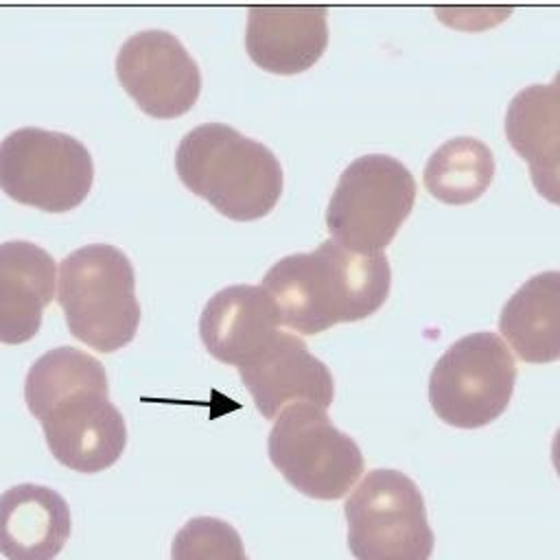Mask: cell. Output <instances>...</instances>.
I'll return each instance as SVG.
<instances>
[{"mask_svg": "<svg viewBox=\"0 0 560 560\" xmlns=\"http://www.w3.org/2000/svg\"><path fill=\"white\" fill-rule=\"evenodd\" d=\"M24 400L52 457L74 472H101L127 446V424L109 400L105 368L92 354L59 346L28 370Z\"/></svg>", "mask_w": 560, "mask_h": 560, "instance_id": "6da1fadb", "label": "cell"}, {"mask_svg": "<svg viewBox=\"0 0 560 560\" xmlns=\"http://www.w3.org/2000/svg\"><path fill=\"white\" fill-rule=\"evenodd\" d=\"M260 287L273 300L282 326L317 335L374 315L389 295L392 269L385 254H357L328 238L313 252L273 262Z\"/></svg>", "mask_w": 560, "mask_h": 560, "instance_id": "7a4b0ae2", "label": "cell"}, {"mask_svg": "<svg viewBox=\"0 0 560 560\" xmlns=\"http://www.w3.org/2000/svg\"><path fill=\"white\" fill-rule=\"evenodd\" d=\"M182 184L234 221L267 217L282 195V166L271 149L223 122H203L177 144Z\"/></svg>", "mask_w": 560, "mask_h": 560, "instance_id": "3957f363", "label": "cell"}, {"mask_svg": "<svg viewBox=\"0 0 560 560\" xmlns=\"http://www.w3.org/2000/svg\"><path fill=\"white\" fill-rule=\"evenodd\" d=\"M57 302L72 337L98 352H116L136 337V273L129 256L114 245L92 243L70 252L59 265Z\"/></svg>", "mask_w": 560, "mask_h": 560, "instance_id": "277c9868", "label": "cell"}, {"mask_svg": "<svg viewBox=\"0 0 560 560\" xmlns=\"http://www.w3.org/2000/svg\"><path fill=\"white\" fill-rule=\"evenodd\" d=\"M416 201L411 171L392 155L368 153L339 175L326 210L335 243L357 254H381L396 236Z\"/></svg>", "mask_w": 560, "mask_h": 560, "instance_id": "5b68a950", "label": "cell"}, {"mask_svg": "<svg viewBox=\"0 0 560 560\" xmlns=\"http://www.w3.org/2000/svg\"><path fill=\"white\" fill-rule=\"evenodd\" d=\"M354 560H429L435 536L416 481L394 468L370 470L343 505Z\"/></svg>", "mask_w": 560, "mask_h": 560, "instance_id": "8992f818", "label": "cell"}, {"mask_svg": "<svg viewBox=\"0 0 560 560\" xmlns=\"http://www.w3.org/2000/svg\"><path fill=\"white\" fill-rule=\"evenodd\" d=\"M516 363L508 343L488 330L470 332L446 348L429 376L435 416L457 429L494 422L510 405Z\"/></svg>", "mask_w": 560, "mask_h": 560, "instance_id": "52a82bcc", "label": "cell"}, {"mask_svg": "<svg viewBox=\"0 0 560 560\" xmlns=\"http://www.w3.org/2000/svg\"><path fill=\"white\" fill-rule=\"evenodd\" d=\"M267 453L280 475L311 499H341L363 472L359 444L330 422L326 409L311 402L278 413Z\"/></svg>", "mask_w": 560, "mask_h": 560, "instance_id": "ba28073f", "label": "cell"}, {"mask_svg": "<svg viewBox=\"0 0 560 560\" xmlns=\"http://www.w3.org/2000/svg\"><path fill=\"white\" fill-rule=\"evenodd\" d=\"M94 182V162L70 133L24 127L0 142V190L44 212H70Z\"/></svg>", "mask_w": 560, "mask_h": 560, "instance_id": "9c48e42d", "label": "cell"}, {"mask_svg": "<svg viewBox=\"0 0 560 560\" xmlns=\"http://www.w3.org/2000/svg\"><path fill=\"white\" fill-rule=\"evenodd\" d=\"M116 77L138 107L162 120L190 112L201 92V70L168 31L131 35L118 50Z\"/></svg>", "mask_w": 560, "mask_h": 560, "instance_id": "30bf717a", "label": "cell"}, {"mask_svg": "<svg viewBox=\"0 0 560 560\" xmlns=\"http://www.w3.org/2000/svg\"><path fill=\"white\" fill-rule=\"evenodd\" d=\"M243 385L254 398L258 413L276 420L295 402H311L328 409L335 398V378L324 361L308 352V346L291 332L276 337L245 365L236 368Z\"/></svg>", "mask_w": 560, "mask_h": 560, "instance_id": "8fae6325", "label": "cell"}, {"mask_svg": "<svg viewBox=\"0 0 560 560\" xmlns=\"http://www.w3.org/2000/svg\"><path fill=\"white\" fill-rule=\"evenodd\" d=\"M328 46L324 7H252L245 48L252 61L271 74H300L313 68Z\"/></svg>", "mask_w": 560, "mask_h": 560, "instance_id": "7c38bea8", "label": "cell"}, {"mask_svg": "<svg viewBox=\"0 0 560 560\" xmlns=\"http://www.w3.org/2000/svg\"><path fill=\"white\" fill-rule=\"evenodd\" d=\"M280 319L273 300L262 287L232 284L217 291L199 317L206 350L221 363L245 365L278 332Z\"/></svg>", "mask_w": 560, "mask_h": 560, "instance_id": "4fadbf2b", "label": "cell"}, {"mask_svg": "<svg viewBox=\"0 0 560 560\" xmlns=\"http://www.w3.org/2000/svg\"><path fill=\"white\" fill-rule=\"evenodd\" d=\"M72 532L66 499L39 483L0 494V553L7 560H55Z\"/></svg>", "mask_w": 560, "mask_h": 560, "instance_id": "5bb4252c", "label": "cell"}, {"mask_svg": "<svg viewBox=\"0 0 560 560\" xmlns=\"http://www.w3.org/2000/svg\"><path fill=\"white\" fill-rule=\"evenodd\" d=\"M55 260L31 241L0 245V343L18 346L42 328L55 295Z\"/></svg>", "mask_w": 560, "mask_h": 560, "instance_id": "9a60e30c", "label": "cell"}, {"mask_svg": "<svg viewBox=\"0 0 560 560\" xmlns=\"http://www.w3.org/2000/svg\"><path fill=\"white\" fill-rule=\"evenodd\" d=\"M499 330L525 363L560 357V273L542 271L525 280L503 304Z\"/></svg>", "mask_w": 560, "mask_h": 560, "instance_id": "2e32d148", "label": "cell"}, {"mask_svg": "<svg viewBox=\"0 0 560 560\" xmlns=\"http://www.w3.org/2000/svg\"><path fill=\"white\" fill-rule=\"evenodd\" d=\"M558 120L560 94L556 81L521 90L505 114L510 144L527 160L538 192L551 201H556L558 182Z\"/></svg>", "mask_w": 560, "mask_h": 560, "instance_id": "e0dca14e", "label": "cell"}, {"mask_svg": "<svg viewBox=\"0 0 560 560\" xmlns=\"http://www.w3.org/2000/svg\"><path fill=\"white\" fill-rule=\"evenodd\" d=\"M422 175L427 190L438 201L448 206L472 203L494 177V155L481 140L457 136L431 153Z\"/></svg>", "mask_w": 560, "mask_h": 560, "instance_id": "ac0fdd59", "label": "cell"}, {"mask_svg": "<svg viewBox=\"0 0 560 560\" xmlns=\"http://www.w3.org/2000/svg\"><path fill=\"white\" fill-rule=\"evenodd\" d=\"M171 560H249L241 534L223 518L195 516L175 534Z\"/></svg>", "mask_w": 560, "mask_h": 560, "instance_id": "d6986e66", "label": "cell"}]
</instances>
